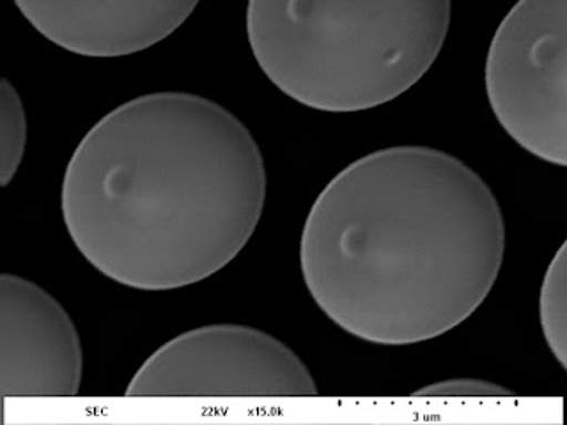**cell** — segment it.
<instances>
[{
  "label": "cell",
  "mask_w": 567,
  "mask_h": 425,
  "mask_svg": "<svg viewBox=\"0 0 567 425\" xmlns=\"http://www.w3.org/2000/svg\"><path fill=\"white\" fill-rule=\"evenodd\" d=\"M29 123L22 96L8 79L0 80V185L17 176L25 156Z\"/></svg>",
  "instance_id": "9"
},
{
  "label": "cell",
  "mask_w": 567,
  "mask_h": 425,
  "mask_svg": "<svg viewBox=\"0 0 567 425\" xmlns=\"http://www.w3.org/2000/svg\"><path fill=\"white\" fill-rule=\"evenodd\" d=\"M540 330L560 367H567V247L549 262L539 292Z\"/></svg>",
  "instance_id": "8"
},
{
  "label": "cell",
  "mask_w": 567,
  "mask_h": 425,
  "mask_svg": "<svg viewBox=\"0 0 567 425\" xmlns=\"http://www.w3.org/2000/svg\"><path fill=\"white\" fill-rule=\"evenodd\" d=\"M487 102L532 156L567 165V0H522L496 27L484 66Z\"/></svg>",
  "instance_id": "4"
},
{
  "label": "cell",
  "mask_w": 567,
  "mask_h": 425,
  "mask_svg": "<svg viewBox=\"0 0 567 425\" xmlns=\"http://www.w3.org/2000/svg\"><path fill=\"white\" fill-rule=\"evenodd\" d=\"M82 372V342L58 298L20 274H0L2 397H75Z\"/></svg>",
  "instance_id": "6"
},
{
  "label": "cell",
  "mask_w": 567,
  "mask_h": 425,
  "mask_svg": "<svg viewBox=\"0 0 567 425\" xmlns=\"http://www.w3.org/2000/svg\"><path fill=\"white\" fill-rule=\"evenodd\" d=\"M195 0H18L47 40L84 58H124L155 46L192 17Z\"/></svg>",
  "instance_id": "7"
},
{
  "label": "cell",
  "mask_w": 567,
  "mask_h": 425,
  "mask_svg": "<svg viewBox=\"0 0 567 425\" xmlns=\"http://www.w3.org/2000/svg\"><path fill=\"white\" fill-rule=\"evenodd\" d=\"M505 253L501 203L445 151L394 146L342 168L307 215L300 268L316 305L360 341L410 345L465 323Z\"/></svg>",
  "instance_id": "1"
},
{
  "label": "cell",
  "mask_w": 567,
  "mask_h": 425,
  "mask_svg": "<svg viewBox=\"0 0 567 425\" xmlns=\"http://www.w3.org/2000/svg\"><path fill=\"white\" fill-rule=\"evenodd\" d=\"M449 0H252L248 44L292 102L330 114L394 102L447 40Z\"/></svg>",
  "instance_id": "3"
},
{
  "label": "cell",
  "mask_w": 567,
  "mask_h": 425,
  "mask_svg": "<svg viewBox=\"0 0 567 425\" xmlns=\"http://www.w3.org/2000/svg\"><path fill=\"white\" fill-rule=\"evenodd\" d=\"M316 380L289 345L245 324H206L142 363L126 397H315Z\"/></svg>",
  "instance_id": "5"
},
{
  "label": "cell",
  "mask_w": 567,
  "mask_h": 425,
  "mask_svg": "<svg viewBox=\"0 0 567 425\" xmlns=\"http://www.w3.org/2000/svg\"><path fill=\"white\" fill-rule=\"evenodd\" d=\"M413 395L415 397H505V395H513V392L493 381L478 380V377H452V380L431 383L424 388L416 390Z\"/></svg>",
  "instance_id": "10"
},
{
  "label": "cell",
  "mask_w": 567,
  "mask_h": 425,
  "mask_svg": "<svg viewBox=\"0 0 567 425\" xmlns=\"http://www.w3.org/2000/svg\"><path fill=\"white\" fill-rule=\"evenodd\" d=\"M268 176L250 129L199 94L133 97L85 133L62 177L71 241L138 291L203 282L235 261L265 211Z\"/></svg>",
  "instance_id": "2"
}]
</instances>
